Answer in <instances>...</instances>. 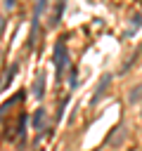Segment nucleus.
<instances>
[{
    "mask_svg": "<svg viewBox=\"0 0 142 151\" xmlns=\"http://www.w3.org/2000/svg\"><path fill=\"white\" fill-rule=\"evenodd\" d=\"M140 28H142V14L137 12V14H133V17H130V28L123 33V38H133Z\"/></svg>",
    "mask_w": 142,
    "mask_h": 151,
    "instance_id": "0eeeda50",
    "label": "nucleus"
},
{
    "mask_svg": "<svg viewBox=\"0 0 142 151\" xmlns=\"http://www.w3.org/2000/svg\"><path fill=\"white\" fill-rule=\"evenodd\" d=\"M14 5H17V0H5V9H7V12L14 9Z\"/></svg>",
    "mask_w": 142,
    "mask_h": 151,
    "instance_id": "f8f14e48",
    "label": "nucleus"
},
{
    "mask_svg": "<svg viewBox=\"0 0 142 151\" xmlns=\"http://www.w3.org/2000/svg\"><path fill=\"white\" fill-rule=\"evenodd\" d=\"M45 123H47V111L43 106H38L33 113H31V125L36 132H45Z\"/></svg>",
    "mask_w": 142,
    "mask_h": 151,
    "instance_id": "7ed1b4c3",
    "label": "nucleus"
},
{
    "mask_svg": "<svg viewBox=\"0 0 142 151\" xmlns=\"http://www.w3.org/2000/svg\"><path fill=\"white\" fill-rule=\"evenodd\" d=\"M5 28H7V17H5V14H0V35L5 33Z\"/></svg>",
    "mask_w": 142,
    "mask_h": 151,
    "instance_id": "9b49d317",
    "label": "nucleus"
},
{
    "mask_svg": "<svg viewBox=\"0 0 142 151\" xmlns=\"http://www.w3.org/2000/svg\"><path fill=\"white\" fill-rule=\"evenodd\" d=\"M52 61H54V78L57 83L64 78V71L69 66V50H66V35L57 38L54 42V50H52Z\"/></svg>",
    "mask_w": 142,
    "mask_h": 151,
    "instance_id": "f257e3e1",
    "label": "nucleus"
},
{
    "mask_svg": "<svg viewBox=\"0 0 142 151\" xmlns=\"http://www.w3.org/2000/svg\"><path fill=\"white\" fill-rule=\"evenodd\" d=\"M45 87H47V76L40 71V73L36 76V80H33V90H31L33 97H36V99H43V97H45Z\"/></svg>",
    "mask_w": 142,
    "mask_h": 151,
    "instance_id": "20e7f679",
    "label": "nucleus"
},
{
    "mask_svg": "<svg viewBox=\"0 0 142 151\" xmlns=\"http://www.w3.org/2000/svg\"><path fill=\"white\" fill-rule=\"evenodd\" d=\"M128 101H130V104H140V101H142V83H137V85L128 92Z\"/></svg>",
    "mask_w": 142,
    "mask_h": 151,
    "instance_id": "6e6552de",
    "label": "nucleus"
},
{
    "mask_svg": "<svg viewBox=\"0 0 142 151\" xmlns=\"http://www.w3.org/2000/svg\"><path fill=\"white\" fill-rule=\"evenodd\" d=\"M111 80H114V76H111V73H104V76L99 78V83H97V87H95V94L90 97V106H95V104H99V101H102V97H104L106 87L111 85Z\"/></svg>",
    "mask_w": 142,
    "mask_h": 151,
    "instance_id": "f03ea898",
    "label": "nucleus"
},
{
    "mask_svg": "<svg viewBox=\"0 0 142 151\" xmlns=\"http://www.w3.org/2000/svg\"><path fill=\"white\" fill-rule=\"evenodd\" d=\"M19 68H21V64L19 61H12L9 66H7V71H5V78H2V83H0V90H5L12 80H14V76L19 73Z\"/></svg>",
    "mask_w": 142,
    "mask_h": 151,
    "instance_id": "423d86ee",
    "label": "nucleus"
},
{
    "mask_svg": "<svg viewBox=\"0 0 142 151\" xmlns=\"http://www.w3.org/2000/svg\"><path fill=\"white\" fill-rule=\"evenodd\" d=\"M137 54H140V50H135V52L130 54V59H128V61L123 64V68H121V73H128V68H130V66L135 64V59H137Z\"/></svg>",
    "mask_w": 142,
    "mask_h": 151,
    "instance_id": "1a4fd4ad",
    "label": "nucleus"
},
{
    "mask_svg": "<svg viewBox=\"0 0 142 151\" xmlns=\"http://www.w3.org/2000/svg\"><path fill=\"white\" fill-rule=\"evenodd\" d=\"M0 57H2V52H0Z\"/></svg>",
    "mask_w": 142,
    "mask_h": 151,
    "instance_id": "ddd939ff",
    "label": "nucleus"
},
{
    "mask_svg": "<svg viewBox=\"0 0 142 151\" xmlns=\"http://www.w3.org/2000/svg\"><path fill=\"white\" fill-rule=\"evenodd\" d=\"M76 83H78V71H76V66H73L71 73H69V87H76Z\"/></svg>",
    "mask_w": 142,
    "mask_h": 151,
    "instance_id": "9d476101",
    "label": "nucleus"
},
{
    "mask_svg": "<svg viewBox=\"0 0 142 151\" xmlns=\"http://www.w3.org/2000/svg\"><path fill=\"white\" fill-rule=\"evenodd\" d=\"M64 7H66V0H59L57 2V7L52 9V14H50V19H47V28H54L59 21H62V14H64Z\"/></svg>",
    "mask_w": 142,
    "mask_h": 151,
    "instance_id": "39448f33",
    "label": "nucleus"
}]
</instances>
